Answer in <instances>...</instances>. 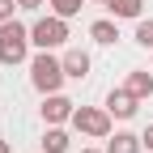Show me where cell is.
<instances>
[{
    "instance_id": "obj_10",
    "label": "cell",
    "mask_w": 153,
    "mask_h": 153,
    "mask_svg": "<svg viewBox=\"0 0 153 153\" xmlns=\"http://www.w3.org/2000/svg\"><path fill=\"white\" fill-rule=\"evenodd\" d=\"M68 132H64V123H47V132H43V153H68Z\"/></svg>"
},
{
    "instance_id": "obj_5",
    "label": "cell",
    "mask_w": 153,
    "mask_h": 153,
    "mask_svg": "<svg viewBox=\"0 0 153 153\" xmlns=\"http://www.w3.org/2000/svg\"><path fill=\"white\" fill-rule=\"evenodd\" d=\"M102 106L115 115V119H132V115H136V106H140V98H136L128 85H119V89H111V94H106V102H102Z\"/></svg>"
},
{
    "instance_id": "obj_16",
    "label": "cell",
    "mask_w": 153,
    "mask_h": 153,
    "mask_svg": "<svg viewBox=\"0 0 153 153\" xmlns=\"http://www.w3.org/2000/svg\"><path fill=\"white\" fill-rule=\"evenodd\" d=\"M17 4H22V9H30V13H34V9H43V4H47V0H17Z\"/></svg>"
},
{
    "instance_id": "obj_1",
    "label": "cell",
    "mask_w": 153,
    "mask_h": 153,
    "mask_svg": "<svg viewBox=\"0 0 153 153\" xmlns=\"http://www.w3.org/2000/svg\"><path fill=\"white\" fill-rule=\"evenodd\" d=\"M64 81H68V72H64L60 55H51V51H34L30 55V85L38 94H60Z\"/></svg>"
},
{
    "instance_id": "obj_14",
    "label": "cell",
    "mask_w": 153,
    "mask_h": 153,
    "mask_svg": "<svg viewBox=\"0 0 153 153\" xmlns=\"http://www.w3.org/2000/svg\"><path fill=\"white\" fill-rule=\"evenodd\" d=\"M136 43L140 47H153V17H140V22H136Z\"/></svg>"
},
{
    "instance_id": "obj_6",
    "label": "cell",
    "mask_w": 153,
    "mask_h": 153,
    "mask_svg": "<svg viewBox=\"0 0 153 153\" xmlns=\"http://www.w3.org/2000/svg\"><path fill=\"white\" fill-rule=\"evenodd\" d=\"M76 102L68 98V94H43V123H64L72 119Z\"/></svg>"
},
{
    "instance_id": "obj_9",
    "label": "cell",
    "mask_w": 153,
    "mask_h": 153,
    "mask_svg": "<svg viewBox=\"0 0 153 153\" xmlns=\"http://www.w3.org/2000/svg\"><path fill=\"white\" fill-rule=\"evenodd\" d=\"M111 17H119V22H140L145 17V0H106Z\"/></svg>"
},
{
    "instance_id": "obj_17",
    "label": "cell",
    "mask_w": 153,
    "mask_h": 153,
    "mask_svg": "<svg viewBox=\"0 0 153 153\" xmlns=\"http://www.w3.org/2000/svg\"><path fill=\"white\" fill-rule=\"evenodd\" d=\"M140 140H145V149H149V153H153V123H149V128H145V136H140Z\"/></svg>"
},
{
    "instance_id": "obj_13",
    "label": "cell",
    "mask_w": 153,
    "mask_h": 153,
    "mask_svg": "<svg viewBox=\"0 0 153 153\" xmlns=\"http://www.w3.org/2000/svg\"><path fill=\"white\" fill-rule=\"evenodd\" d=\"M47 4H51V13H60V17H76L85 0H47Z\"/></svg>"
},
{
    "instance_id": "obj_3",
    "label": "cell",
    "mask_w": 153,
    "mask_h": 153,
    "mask_svg": "<svg viewBox=\"0 0 153 153\" xmlns=\"http://www.w3.org/2000/svg\"><path fill=\"white\" fill-rule=\"evenodd\" d=\"M30 43H34L38 51H55V47H64V43H68V17H60V13L34 17V22H30Z\"/></svg>"
},
{
    "instance_id": "obj_7",
    "label": "cell",
    "mask_w": 153,
    "mask_h": 153,
    "mask_svg": "<svg viewBox=\"0 0 153 153\" xmlns=\"http://www.w3.org/2000/svg\"><path fill=\"white\" fill-rule=\"evenodd\" d=\"M60 60H64V72H68V81H81V76H89V51L85 47H68L64 55H60Z\"/></svg>"
},
{
    "instance_id": "obj_12",
    "label": "cell",
    "mask_w": 153,
    "mask_h": 153,
    "mask_svg": "<svg viewBox=\"0 0 153 153\" xmlns=\"http://www.w3.org/2000/svg\"><path fill=\"white\" fill-rule=\"evenodd\" d=\"M123 85L136 94V98H153V72H145V68H132Z\"/></svg>"
},
{
    "instance_id": "obj_4",
    "label": "cell",
    "mask_w": 153,
    "mask_h": 153,
    "mask_svg": "<svg viewBox=\"0 0 153 153\" xmlns=\"http://www.w3.org/2000/svg\"><path fill=\"white\" fill-rule=\"evenodd\" d=\"M111 119L115 115L106 106H76L72 111V128L81 132V136H94V140H106L111 136Z\"/></svg>"
},
{
    "instance_id": "obj_8",
    "label": "cell",
    "mask_w": 153,
    "mask_h": 153,
    "mask_svg": "<svg viewBox=\"0 0 153 153\" xmlns=\"http://www.w3.org/2000/svg\"><path fill=\"white\" fill-rule=\"evenodd\" d=\"M89 38L102 43V47H111L115 38H119V17H98V22H89Z\"/></svg>"
},
{
    "instance_id": "obj_19",
    "label": "cell",
    "mask_w": 153,
    "mask_h": 153,
    "mask_svg": "<svg viewBox=\"0 0 153 153\" xmlns=\"http://www.w3.org/2000/svg\"><path fill=\"white\" fill-rule=\"evenodd\" d=\"M81 153H106V149H81Z\"/></svg>"
},
{
    "instance_id": "obj_11",
    "label": "cell",
    "mask_w": 153,
    "mask_h": 153,
    "mask_svg": "<svg viewBox=\"0 0 153 153\" xmlns=\"http://www.w3.org/2000/svg\"><path fill=\"white\" fill-rule=\"evenodd\" d=\"M145 140L136 136V132H115V136L106 140V153H140Z\"/></svg>"
},
{
    "instance_id": "obj_18",
    "label": "cell",
    "mask_w": 153,
    "mask_h": 153,
    "mask_svg": "<svg viewBox=\"0 0 153 153\" xmlns=\"http://www.w3.org/2000/svg\"><path fill=\"white\" fill-rule=\"evenodd\" d=\"M0 153H13V145H9V140H4V136H0Z\"/></svg>"
},
{
    "instance_id": "obj_20",
    "label": "cell",
    "mask_w": 153,
    "mask_h": 153,
    "mask_svg": "<svg viewBox=\"0 0 153 153\" xmlns=\"http://www.w3.org/2000/svg\"><path fill=\"white\" fill-rule=\"evenodd\" d=\"M89 4H106V0H89Z\"/></svg>"
},
{
    "instance_id": "obj_2",
    "label": "cell",
    "mask_w": 153,
    "mask_h": 153,
    "mask_svg": "<svg viewBox=\"0 0 153 153\" xmlns=\"http://www.w3.org/2000/svg\"><path fill=\"white\" fill-rule=\"evenodd\" d=\"M30 26L9 17V22H0V64H26L30 60Z\"/></svg>"
},
{
    "instance_id": "obj_15",
    "label": "cell",
    "mask_w": 153,
    "mask_h": 153,
    "mask_svg": "<svg viewBox=\"0 0 153 153\" xmlns=\"http://www.w3.org/2000/svg\"><path fill=\"white\" fill-rule=\"evenodd\" d=\"M13 9H22V4H17V0H0V22H9Z\"/></svg>"
}]
</instances>
